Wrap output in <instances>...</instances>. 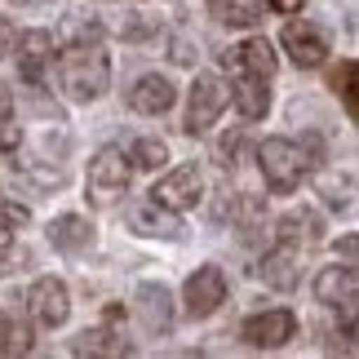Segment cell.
I'll return each mask as SVG.
<instances>
[{
  "instance_id": "1",
  "label": "cell",
  "mask_w": 359,
  "mask_h": 359,
  "mask_svg": "<svg viewBox=\"0 0 359 359\" xmlns=\"http://www.w3.org/2000/svg\"><path fill=\"white\" fill-rule=\"evenodd\" d=\"M111 85V58L102 45H67L58 53V89L67 102H98Z\"/></svg>"
},
{
  "instance_id": "2",
  "label": "cell",
  "mask_w": 359,
  "mask_h": 359,
  "mask_svg": "<svg viewBox=\"0 0 359 359\" xmlns=\"http://www.w3.org/2000/svg\"><path fill=\"white\" fill-rule=\"evenodd\" d=\"M257 164H262V177L275 196H288V191L302 187V177L315 169V156L306 147H297L293 137H266L257 147Z\"/></svg>"
},
{
  "instance_id": "3",
  "label": "cell",
  "mask_w": 359,
  "mask_h": 359,
  "mask_svg": "<svg viewBox=\"0 0 359 359\" xmlns=\"http://www.w3.org/2000/svg\"><path fill=\"white\" fill-rule=\"evenodd\" d=\"M124 191H129V156L120 147H102L89 160V200L98 209H111V204H120Z\"/></svg>"
},
{
  "instance_id": "4",
  "label": "cell",
  "mask_w": 359,
  "mask_h": 359,
  "mask_svg": "<svg viewBox=\"0 0 359 359\" xmlns=\"http://www.w3.org/2000/svg\"><path fill=\"white\" fill-rule=\"evenodd\" d=\"M222 107H226V85L217 76H196V85H191L187 93V120H182V129L196 137L204 133L209 124H217V116H222Z\"/></svg>"
},
{
  "instance_id": "5",
  "label": "cell",
  "mask_w": 359,
  "mask_h": 359,
  "mask_svg": "<svg viewBox=\"0 0 359 359\" xmlns=\"http://www.w3.org/2000/svg\"><path fill=\"white\" fill-rule=\"evenodd\" d=\"M27 315H32L40 328H62L67 315H72V293H67V284L53 280V275H40V280L27 288Z\"/></svg>"
},
{
  "instance_id": "6",
  "label": "cell",
  "mask_w": 359,
  "mask_h": 359,
  "mask_svg": "<svg viewBox=\"0 0 359 359\" xmlns=\"http://www.w3.org/2000/svg\"><path fill=\"white\" fill-rule=\"evenodd\" d=\"M240 337H244V346H253V351H275V346H284V341L297 337V315L284 311V306L248 315V320L240 324Z\"/></svg>"
},
{
  "instance_id": "7",
  "label": "cell",
  "mask_w": 359,
  "mask_h": 359,
  "mask_svg": "<svg viewBox=\"0 0 359 359\" xmlns=\"http://www.w3.org/2000/svg\"><path fill=\"white\" fill-rule=\"evenodd\" d=\"M204 196V173H200V164H177V169H169L156 182V191H151V200H160L164 209H173V213H182V209H196Z\"/></svg>"
},
{
  "instance_id": "8",
  "label": "cell",
  "mask_w": 359,
  "mask_h": 359,
  "mask_svg": "<svg viewBox=\"0 0 359 359\" xmlns=\"http://www.w3.org/2000/svg\"><path fill=\"white\" fill-rule=\"evenodd\" d=\"M315 302L328 311H341L355 320V302H359V275H355V262L346 266H324L315 275Z\"/></svg>"
},
{
  "instance_id": "9",
  "label": "cell",
  "mask_w": 359,
  "mask_h": 359,
  "mask_svg": "<svg viewBox=\"0 0 359 359\" xmlns=\"http://www.w3.org/2000/svg\"><path fill=\"white\" fill-rule=\"evenodd\" d=\"M187 315L191 320H209V315L226 302V271L222 266H200L187 280Z\"/></svg>"
},
{
  "instance_id": "10",
  "label": "cell",
  "mask_w": 359,
  "mask_h": 359,
  "mask_svg": "<svg viewBox=\"0 0 359 359\" xmlns=\"http://www.w3.org/2000/svg\"><path fill=\"white\" fill-rule=\"evenodd\" d=\"M133 315H137V324L147 328V333H169L173 320H177V311H173V293L164 284H142L133 293Z\"/></svg>"
},
{
  "instance_id": "11",
  "label": "cell",
  "mask_w": 359,
  "mask_h": 359,
  "mask_svg": "<svg viewBox=\"0 0 359 359\" xmlns=\"http://www.w3.org/2000/svg\"><path fill=\"white\" fill-rule=\"evenodd\" d=\"M284 49H288V58H293L302 72H311V67H320L328 58V36L320 32L315 22H288L284 27Z\"/></svg>"
},
{
  "instance_id": "12",
  "label": "cell",
  "mask_w": 359,
  "mask_h": 359,
  "mask_svg": "<svg viewBox=\"0 0 359 359\" xmlns=\"http://www.w3.org/2000/svg\"><path fill=\"white\" fill-rule=\"evenodd\" d=\"M129 222L137 236H151V240H177L182 236V217H177L173 209H164L160 200H142L129 209Z\"/></svg>"
},
{
  "instance_id": "13",
  "label": "cell",
  "mask_w": 359,
  "mask_h": 359,
  "mask_svg": "<svg viewBox=\"0 0 359 359\" xmlns=\"http://www.w3.org/2000/svg\"><path fill=\"white\" fill-rule=\"evenodd\" d=\"M53 67V36L49 32H22L18 36V76L27 85H40Z\"/></svg>"
},
{
  "instance_id": "14",
  "label": "cell",
  "mask_w": 359,
  "mask_h": 359,
  "mask_svg": "<svg viewBox=\"0 0 359 359\" xmlns=\"http://www.w3.org/2000/svg\"><path fill=\"white\" fill-rule=\"evenodd\" d=\"M177 102V89H173V80L169 76H142L137 85L129 89V107L137 116H164L169 107Z\"/></svg>"
},
{
  "instance_id": "15",
  "label": "cell",
  "mask_w": 359,
  "mask_h": 359,
  "mask_svg": "<svg viewBox=\"0 0 359 359\" xmlns=\"http://www.w3.org/2000/svg\"><path fill=\"white\" fill-rule=\"evenodd\" d=\"M226 67L231 72H248V76H275V67H280V58H275V45L266 36H248L244 45H236L226 53Z\"/></svg>"
},
{
  "instance_id": "16",
  "label": "cell",
  "mask_w": 359,
  "mask_h": 359,
  "mask_svg": "<svg viewBox=\"0 0 359 359\" xmlns=\"http://www.w3.org/2000/svg\"><path fill=\"white\" fill-rule=\"evenodd\" d=\"M226 102H236L244 120H262V116L271 111V89H266V76L236 72V80H231V89H226Z\"/></svg>"
},
{
  "instance_id": "17",
  "label": "cell",
  "mask_w": 359,
  "mask_h": 359,
  "mask_svg": "<svg viewBox=\"0 0 359 359\" xmlns=\"http://www.w3.org/2000/svg\"><path fill=\"white\" fill-rule=\"evenodd\" d=\"M257 275L266 280L271 288H297V280H302V248H293V244H275L266 257H262V266H257Z\"/></svg>"
},
{
  "instance_id": "18",
  "label": "cell",
  "mask_w": 359,
  "mask_h": 359,
  "mask_svg": "<svg viewBox=\"0 0 359 359\" xmlns=\"http://www.w3.org/2000/svg\"><path fill=\"white\" fill-rule=\"evenodd\" d=\"M275 236L280 244H293V248H315L324 236V222L315 209H288L280 222H275Z\"/></svg>"
},
{
  "instance_id": "19",
  "label": "cell",
  "mask_w": 359,
  "mask_h": 359,
  "mask_svg": "<svg viewBox=\"0 0 359 359\" xmlns=\"http://www.w3.org/2000/svg\"><path fill=\"white\" fill-rule=\"evenodd\" d=\"M49 240L53 248H62V253H76V248H89L93 244V222L80 213H62L49 222Z\"/></svg>"
},
{
  "instance_id": "20",
  "label": "cell",
  "mask_w": 359,
  "mask_h": 359,
  "mask_svg": "<svg viewBox=\"0 0 359 359\" xmlns=\"http://www.w3.org/2000/svg\"><path fill=\"white\" fill-rule=\"evenodd\" d=\"M76 355H133V341L111 333V328H89V333H80L72 341Z\"/></svg>"
},
{
  "instance_id": "21",
  "label": "cell",
  "mask_w": 359,
  "mask_h": 359,
  "mask_svg": "<svg viewBox=\"0 0 359 359\" xmlns=\"http://www.w3.org/2000/svg\"><path fill=\"white\" fill-rule=\"evenodd\" d=\"M262 9H266V0H213L217 22L226 27H253L262 18Z\"/></svg>"
},
{
  "instance_id": "22",
  "label": "cell",
  "mask_w": 359,
  "mask_h": 359,
  "mask_svg": "<svg viewBox=\"0 0 359 359\" xmlns=\"http://www.w3.org/2000/svg\"><path fill=\"white\" fill-rule=\"evenodd\" d=\"M32 351V328L22 320H13L9 311H0V355L13 359V355H27Z\"/></svg>"
},
{
  "instance_id": "23",
  "label": "cell",
  "mask_w": 359,
  "mask_h": 359,
  "mask_svg": "<svg viewBox=\"0 0 359 359\" xmlns=\"http://www.w3.org/2000/svg\"><path fill=\"white\" fill-rule=\"evenodd\" d=\"M129 160L137 164V169L156 173V169H164V160H169V147H164L160 137H137L133 151H129Z\"/></svg>"
},
{
  "instance_id": "24",
  "label": "cell",
  "mask_w": 359,
  "mask_h": 359,
  "mask_svg": "<svg viewBox=\"0 0 359 359\" xmlns=\"http://www.w3.org/2000/svg\"><path fill=\"white\" fill-rule=\"evenodd\" d=\"M333 89L341 93V102H346V111H351V120L359 116V102H355V62L351 58H341L337 62V72H333Z\"/></svg>"
},
{
  "instance_id": "25",
  "label": "cell",
  "mask_w": 359,
  "mask_h": 359,
  "mask_svg": "<svg viewBox=\"0 0 359 359\" xmlns=\"http://www.w3.org/2000/svg\"><path fill=\"white\" fill-rule=\"evenodd\" d=\"M67 32H72V45H98L102 40V22L93 18H85V13H72V18H67Z\"/></svg>"
},
{
  "instance_id": "26",
  "label": "cell",
  "mask_w": 359,
  "mask_h": 359,
  "mask_svg": "<svg viewBox=\"0 0 359 359\" xmlns=\"http://www.w3.org/2000/svg\"><path fill=\"white\" fill-rule=\"evenodd\" d=\"M240 156H244V129L226 133L222 142H217V160H222L226 169H236V164H240Z\"/></svg>"
},
{
  "instance_id": "27",
  "label": "cell",
  "mask_w": 359,
  "mask_h": 359,
  "mask_svg": "<svg viewBox=\"0 0 359 359\" xmlns=\"http://www.w3.org/2000/svg\"><path fill=\"white\" fill-rule=\"evenodd\" d=\"M27 222H32L27 204H18V200H5V196H0V226H13V231H18V226H27Z\"/></svg>"
},
{
  "instance_id": "28",
  "label": "cell",
  "mask_w": 359,
  "mask_h": 359,
  "mask_svg": "<svg viewBox=\"0 0 359 359\" xmlns=\"http://www.w3.org/2000/svg\"><path fill=\"white\" fill-rule=\"evenodd\" d=\"M18 142H22V129L13 124V116H9V120H0V156L18 151Z\"/></svg>"
},
{
  "instance_id": "29",
  "label": "cell",
  "mask_w": 359,
  "mask_h": 359,
  "mask_svg": "<svg viewBox=\"0 0 359 359\" xmlns=\"http://www.w3.org/2000/svg\"><path fill=\"white\" fill-rule=\"evenodd\" d=\"M9 49H13V22L5 18V13H0V58H5Z\"/></svg>"
},
{
  "instance_id": "30",
  "label": "cell",
  "mask_w": 359,
  "mask_h": 359,
  "mask_svg": "<svg viewBox=\"0 0 359 359\" xmlns=\"http://www.w3.org/2000/svg\"><path fill=\"white\" fill-rule=\"evenodd\" d=\"M266 5L275 13H302V9H306V0H266Z\"/></svg>"
},
{
  "instance_id": "31",
  "label": "cell",
  "mask_w": 359,
  "mask_h": 359,
  "mask_svg": "<svg viewBox=\"0 0 359 359\" xmlns=\"http://www.w3.org/2000/svg\"><path fill=\"white\" fill-rule=\"evenodd\" d=\"M9 116H13V89L0 85V120H9Z\"/></svg>"
},
{
  "instance_id": "32",
  "label": "cell",
  "mask_w": 359,
  "mask_h": 359,
  "mask_svg": "<svg viewBox=\"0 0 359 359\" xmlns=\"http://www.w3.org/2000/svg\"><path fill=\"white\" fill-rule=\"evenodd\" d=\"M9 244H13V226H0V257L9 253Z\"/></svg>"
},
{
  "instance_id": "33",
  "label": "cell",
  "mask_w": 359,
  "mask_h": 359,
  "mask_svg": "<svg viewBox=\"0 0 359 359\" xmlns=\"http://www.w3.org/2000/svg\"><path fill=\"white\" fill-rule=\"evenodd\" d=\"M13 5H49V0H13Z\"/></svg>"
}]
</instances>
